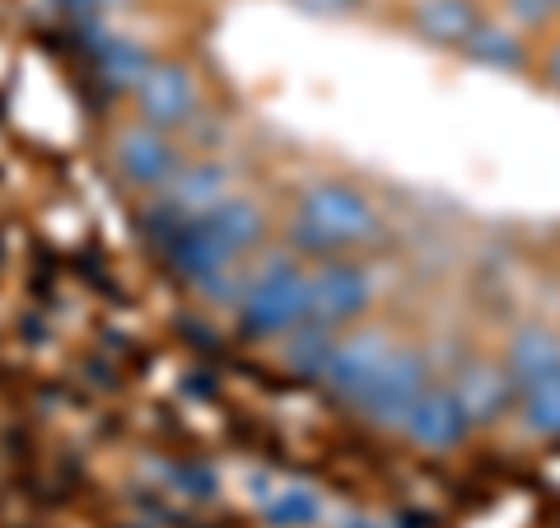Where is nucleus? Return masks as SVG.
<instances>
[{
    "instance_id": "obj_1",
    "label": "nucleus",
    "mask_w": 560,
    "mask_h": 528,
    "mask_svg": "<svg viewBox=\"0 0 560 528\" xmlns=\"http://www.w3.org/2000/svg\"><path fill=\"white\" fill-rule=\"evenodd\" d=\"M290 234L304 253H341V249H355V243L378 239V210L360 187L318 183L300 197Z\"/></svg>"
},
{
    "instance_id": "obj_2",
    "label": "nucleus",
    "mask_w": 560,
    "mask_h": 528,
    "mask_svg": "<svg viewBox=\"0 0 560 528\" xmlns=\"http://www.w3.org/2000/svg\"><path fill=\"white\" fill-rule=\"evenodd\" d=\"M308 319V272L290 257L267 262L238 290V323L253 337H285Z\"/></svg>"
},
{
    "instance_id": "obj_3",
    "label": "nucleus",
    "mask_w": 560,
    "mask_h": 528,
    "mask_svg": "<svg viewBox=\"0 0 560 528\" xmlns=\"http://www.w3.org/2000/svg\"><path fill=\"white\" fill-rule=\"evenodd\" d=\"M430 389V365L420 351L411 346H393L388 365L378 369V379L364 389V398L355 402V408L374 421V426H401L407 421V412L416 408V398Z\"/></svg>"
},
{
    "instance_id": "obj_4",
    "label": "nucleus",
    "mask_w": 560,
    "mask_h": 528,
    "mask_svg": "<svg viewBox=\"0 0 560 528\" xmlns=\"http://www.w3.org/2000/svg\"><path fill=\"white\" fill-rule=\"evenodd\" d=\"M131 94H136L140 122L154 131L173 136L197 117V80H191V70L183 61H150Z\"/></svg>"
},
{
    "instance_id": "obj_5",
    "label": "nucleus",
    "mask_w": 560,
    "mask_h": 528,
    "mask_svg": "<svg viewBox=\"0 0 560 528\" xmlns=\"http://www.w3.org/2000/svg\"><path fill=\"white\" fill-rule=\"evenodd\" d=\"M374 299V280L360 262H323L318 272H308V323L341 328L355 323Z\"/></svg>"
},
{
    "instance_id": "obj_6",
    "label": "nucleus",
    "mask_w": 560,
    "mask_h": 528,
    "mask_svg": "<svg viewBox=\"0 0 560 528\" xmlns=\"http://www.w3.org/2000/svg\"><path fill=\"white\" fill-rule=\"evenodd\" d=\"M393 356V342L383 332H355L346 342H331V356L323 365V383L341 402H360L364 389L378 379V369L388 365Z\"/></svg>"
},
{
    "instance_id": "obj_7",
    "label": "nucleus",
    "mask_w": 560,
    "mask_h": 528,
    "mask_svg": "<svg viewBox=\"0 0 560 528\" xmlns=\"http://www.w3.org/2000/svg\"><path fill=\"white\" fill-rule=\"evenodd\" d=\"M401 431H407V439L416 449H430V454H448V449H458L467 431H471V421L467 412L458 408V398H453V389L444 383V389H430L416 398V408L407 412V421H401Z\"/></svg>"
},
{
    "instance_id": "obj_8",
    "label": "nucleus",
    "mask_w": 560,
    "mask_h": 528,
    "mask_svg": "<svg viewBox=\"0 0 560 528\" xmlns=\"http://www.w3.org/2000/svg\"><path fill=\"white\" fill-rule=\"evenodd\" d=\"M117 169H121V179L136 183V187H168L173 183V173L183 169L178 160V146H173V136L168 131H154V127H127L117 136Z\"/></svg>"
},
{
    "instance_id": "obj_9",
    "label": "nucleus",
    "mask_w": 560,
    "mask_h": 528,
    "mask_svg": "<svg viewBox=\"0 0 560 528\" xmlns=\"http://www.w3.org/2000/svg\"><path fill=\"white\" fill-rule=\"evenodd\" d=\"M448 389H453V398H458V408L467 412L471 426H490V421H500L518 398L510 369H504L500 360H467L458 375H453Z\"/></svg>"
},
{
    "instance_id": "obj_10",
    "label": "nucleus",
    "mask_w": 560,
    "mask_h": 528,
    "mask_svg": "<svg viewBox=\"0 0 560 528\" xmlns=\"http://www.w3.org/2000/svg\"><path fill=\"white\" fill-rule=\"evenodd\" d=\"M486 20L481 0H416L411 5V33L430 47H458L471 38V28Z\"/></svg>"
},
{
    "instance_id": "obj_11",
    "label": "nucleus",
    "mask_w": 560,
    "mask_h": 528,
    "mask_svg": "<svg viewBox=\"0 0 560 528\" xmlns=\"http://www.w3.org/2000/svg\"><path fill=\"white\" fill-rule=\"evenodd\" d=\"M197 225L220 243L230 257H243L253 253L261 239H267V216H261V206L248 202V197H224L215 210H206L197 216Z\"/></svg>"
},
{
    "instance_id": "obj_12",
    "label": "nucleus",
    "mask_w": 560,
    "mask_h": 528,
    "mask_svg": "<svg viewBox=\"0 0 560 528\" xmlns=\"http://www.w3.org/2000/svg\"><path fill=\"white\" fill-rule=\"evenodd\" d=\"M224 197H234V192H230V173L220 164H187V169L173 173V183L164 187L168 210L183 220L206 216V210H215Z\"/></svg>"
},
{
    "instance_id": "obj_13",
    "label": "nucleus",
    "mask_w": 560,
    "mask_h": 528,
    "mask_svg": "<svg viewBox=\"0 0 560 528\" xmlns=\"http://www.w3.org/2000/svg\"><path fill=\"white\" fill-rule=\"evenodd\" d=\"M504 369H510V379H514V389H523V383H537V379H547L560 369V332L551 328H541V323H528V328H518L510 346H504Z\"/></svg>"
},
{
    "instance_id": "obj_14",
    "label": "nucleus",
    "mask_w": 560,
    "mask_h": 528,
    "mask_svg": "<svg viewBox=\"0 0 560 528\" xmlns=\"http://www.w3.org/2000/svg\"><path fill=\"white\" fill-rule=\"evenodd\" d=\"M463 57L477 61V66H490V70H528V43L514 24H500V20H481L471 28V38L463 43Z\"/></svg>"
},
{
    "instance_id": "obj_15",
    "label": "nucleus",
    "mask_w": 560,
    "mask_h": 528,
    "mask_svg": "<svg viewBox=\"0 0 560 528\" xmlns=\"http://www.w3.org/2000/svg\"><path fill=\"white\" fill-rule=\"evenodd\" d=\"M94 61H98L103 80H108L113 90H136V80L145 76V66H150L154 57H150V51L140 47L136 38H127V33H98Z\"/></svg>"
},
{
    "instance_id": "obj_16",
    "label": "nucleus",
    "mask_w": 560,
    "mask_h": 528,
    "mask_svg": "<svg viewBox=\"0 0 560 528\" xmlns=\"http://www.w3.org/2000/svg\"><path fill=\"white\" fill-rule=\"evenodd\" d=\"M261 515H267L271 528H308L323 519V496L304 482H290V486H276L267 505H261Z\"/></svg>"
},
{
    "instance_id": "obj_17",
    "label": "nucleus",
    "mask_w": 560,
    "mask_h": 528,
    "mask_svg": "<svg viewBox=\"0 0 560 528\" xmlns=\"http://www.w3.org/2000/svg\"><path fill=\"white\" fill-rule=\"evenodd\" d=\"M518 412L528 421V431L547 435V439H560V369L537 383H523L518 389Z\"/></svg>"
},
{
    "instance_id": "obj_18",
    "label": "nucleus",
    "mask_w": 560,
    "mask_h": 528,
    "mask_svg": "<svg viewBox=\"0 0 560 528\" xmlns=\"http://www.w3.org/2000/svg\"><path fill=\"white\" fill-rule=\"evenodd\" d=\"M331 328H323V323H300L285 337V360H290V369L300 379H323V365H327V356H331Z\"/></svg>"
},
{
    "instance_id": "obj_19",
    "label": "nucleus",
    "mask_w": 560,
    "mask_h": 528,
    "mask_svg": "<svg viewBox=\"0 0 560 528\" xmlns=\"http://www.w3.org/2000/svg\"><path fill=\"white\" fill-rule=\"evenodd\" d=\"M504 20H510L518 33H537L556 20L551 0H504Z\"/></svg>"
},
{
    "instance_id": "obj_20",
    "label": "nucleus",
    "mask_w": 560,
    "mask_h": 528,
    "mask_svg": "<svg viewBox=\"0 0 560 528\" xmlns=\"http://www.w3.org/2000/svg\"><path fill=\"white\" fill-rule=\"evenodd\" d=\"M290 5L313 14V20H346V14H360L370 0H290Z\"/></svg>"
},
{
    "instance_id": "obj_21",
    "label": "nucleus",
    "mask_w": 560,
    "mask_h": 528,
    "mask_svg": "<svg viewBox=\"0 0 560 528\" xmlns=\"http://www.w3.org/2000/svg\"><path fill=\"white\" fill-rule=\"evenodd\" d=\"M61 5L70 10V14H80V20H98V14H108V10H117L121 0H61Z\"/></svg>"
},
{
    "instance_id": "obj_22",
    "label": "nucleus",
    "mask_w": 560,
    "mask_h": 528,
    "mask_svg": "<svg viewBox=\"0 0 560 528\" xmlns=\"http://www.w3.org/2000/svg\"><path fill=\"white\" fill-rule=\"evenodd\" d=\"M541 80L551 84V90H560V38L551 43V51H547V61H541Z\"/></svg>"
},
{
    "instance_id": "obj_23",
    "label": "nucleus",
    "mask_w": 560,
    "mask_h": 528,
    "mask_svg": "<svg viewBox=\"0 0 560 528\" xmlns=\"http://www.w3.org/2000/svg\"><path fill=\"white\" fill-rule=\"evenodd\" d=\"M551 5H556V14H560V0H551Z\"/></svg>"
}]
</instances>
